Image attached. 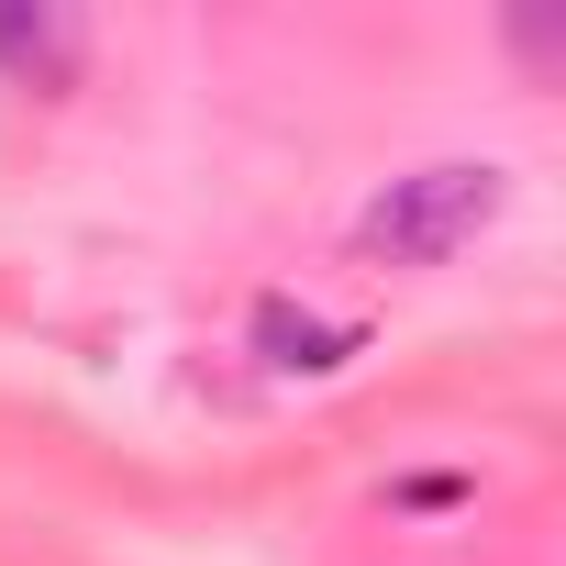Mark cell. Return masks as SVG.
Here are the masks:
<instances>
[{
    "instance_id": "7a4b0ae2",
    "label": "cell",
    "mask_w": 566,
    "mask_h": 566,
    "mask_svg": "<svg viewBox=\"0 0 566 566\" xmlns=\"http://www.w3.org/2000/svg\"><path fill=\"white\" fill-rule=\"evenodd\" d=\"M0 67L34 78V90H67L78 78V23L67 12H12V0H0Z\"/></svg>"
},
{
    "instance_id": "3957f363",
    "label": "cell",
    "mask_w": 566,
    "mask_h": 566,
    "mask_svg": "<svg viewBox=\"0 0 566 566\" xmlns=\"http://www.w3.org/2000/svg\"><path fill=\"white\" fill-rule=\"evenodd\" d=\"M255 345H266V367H290V378H323V367H345V356H356V334H345V323L290 312V301H266V312H255Z\"/></svg>"
},
{
    "instance_id": "6da1fadb",
    "label": "cell",
    "mask_w": 566,
    "mask_h": 566,
    "mask_svg": "<svg viewBox=\"0 0 566 566\" xmlns=\"http://www.w3.org/2000/svg\"><path fill=\"white\" fill-rule=\"evenodd\" d=\"M500 200H511V178L500 167H411V178H389L367 211H356V255L367 266H444L455 244H478L489 222H500Z\"/></svg>"
}]
</instances>
